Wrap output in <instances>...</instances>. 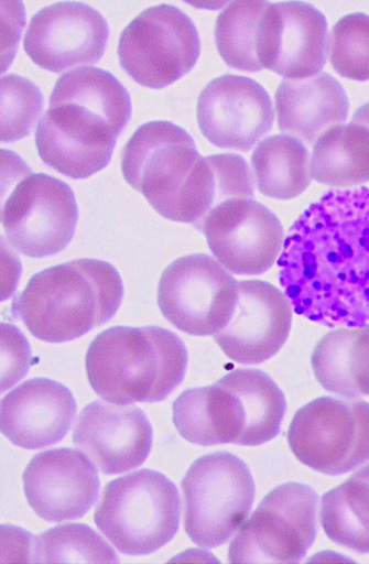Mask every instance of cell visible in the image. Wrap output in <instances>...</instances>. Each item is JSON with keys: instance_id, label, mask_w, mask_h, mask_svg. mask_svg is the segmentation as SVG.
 Wrapping results in <instances>:
<instances>
[{"instance_id": "1", "label": "cell", "mask_w": 369, "mask_h": 564, "mask_svg": "<svg viewBox=\"0 0 369 564\" xmlns=\"http://www.w3.org/2000/svg\"><path fill=\"white\" fill-rule=\"evenodd\" d=\"M280 283L299 315L327 327L369 324V189H334L286 234Z\"/></svg>"}, {"instance_id": "2", "label": "cell", "mask_w": 369, "mask_h": 564, "mask_svg": "<svg viewBox=\"0 0 369 564\" xmlns=\"http://www.w3.org/2000/svg\"><path fill=\"white\" fill-rule=\"evenodd\" d=\"M124 297L118 270L98 259H75L37 272L13 305L40 340H75L111 322Z\"/></svg>"}, {"instance_id": "3", "label": "cell", "mask_w": 369, "mask_h": 564, "mask_svg": "<svg viewBox=\"0 0 369 564\" xmlns=\"http://www.w3.org/2000/svg\"><path fill=\"white\" fill-rule=\"evenodd\" d=\"M187 362L181 337L160 326L108 328L86 356L91 389L119 405L165 401L184 381Z\"/></svg>"}, {"instance_id": "4", "label": "cell", "mask_w": 369, "mask_h": 564, "mask_svg": "<svg viewBox=\"0 0 369 564\" xmlns=\"http://www.w3.org/2000/svg\"><path fill=\"white\" fill-rule=\"evenodd\" d=\"M95 524L120 553L139 556L158 552L181 524L180 491L169 477L140 470L105 487Z\"/></svg>"}, {"instance_id": "5", "label": "cell", "mask_w": 369, "mask_h": 564, "mask_svg": "<svg viewBox=\"0 0 369 564\" xmlns=\"http://www.w3.org/2000/svg\"><path fill=\"white\" fill-rule=\"evenodd\" d=\"M2 225L13 249L31 258L58 254L74 239L78 206L66 183L45 173H32L22 161L10 169L2 154Z\"/></svg>"}, {"instance_id": "6", "label": "cell", "mask_w": 369, "mask_h": 564, "mask_svg": "<svg viewBox=\"0 0 369 564\" xmlns=\"http://www.w3.org/2000/svg\"><path fill=\"white\" fill-rule=\"evenodd\" d=\"M184 525L202 547L226 544L248 520L254 480L248 465L229 452H215L189 466L182 481Z\"/></svg>"}, {"instance_id": "7", "label": "cell", "mask_w": 369, "mask_h": 564, "mask_svg": "<svg viewBox=\"0 0 369 564\" xmlns=\"http://www.w3.org/2000/svg\"><path fill=\"white\" fill-rule=\"evenodd\" d=\"M318 508V494L306 485L273 489L231 541L229 562L299 563L316 541Z\"/></svg>"}, {"instance_id": "8", "label": "cell", "mask_w": 369, "mask_h": 564, "mask_svg": "<svg viewBox=\"0 0 369 564\" xmlns=\"http://www.w3.org/2000/svg\"><path fill=\"white\" fill-rule=\"evenodd\" d=\"M200 40L194 21L180 8H149L121 33L118 57L137 84L163 89L186 76L199 59Z\"/></svg>"}, {"instance_id": "9", "label": "cell", "mask_w": 369, "mask_h": 564, "mask_svg": "<svg viewBox=\"0 0 369 564\" xmlns=\"http://www.w3.org/2000/svg\"><path fill=\"white\" fill-rule=\"evenodd\" d=\"M297 460L324 475L339 476L369 460V403L321 397L297 410L289 431Z\"/></svg>"}, {"instance_id": "10", "label": "cell", "mask_w": 369, "mask_h": 564, "mask_svg": "<svg viewBox=\"0 0 369 564\" xmlns=\"http://www.w3.org/2000/svg\"><path fill=\"white\" fill-rule=\"evenodd\" d=\"M238 282L216 258L199 253L176 259L163 271L158 304L165 318L191 336H215L229 323Z\"/></svg>"}, {"instance_id": "11", "label": "cell", "mask_w": 369, "mask_h": 564, "mask_svg": "<svg viewBox=\"0 0 369 564\" xmlns=\"http://www.w3.org/2000/svg\"><path fill=\"white\" fill-rule=\"evenodd\" d=\"M202 156L193 137L171 121H150L137 129L122 150L127 183L150 205L176 221L183 192Z\"/></svg>"}, {"instance_id": "12", "label": "cell", "mask_w": 369, "mask_h": 564, "mask_svg": "<svg viewBox=\"0 0 369 564\" xmlns=\"http://www.w3.org/2000/svg\"><path fill=\"white\" fill-rule=\"evenodd\" d=\"M200 232L228 271L248 276L271 269L285 239L279 217L254 198L230 199L218 206Z\"/></svg>"}, {"instance_id": "13", "label": "cell", "mask_w": 369, "mask_h": 564, "mask_svg": "<svg viewBox=\"0 0 369 564\" xmlns=\"http://www.w3.org/2000/svg\"><path fill=\"white\" fill-rule=\"evenodd\" d=\"M108 37L100 11L63 2L35 13L24 36V51L44 70L62 74L101 61Z\"/></svg>"}, {"instance_id": "14", "label": "cell", "mask_w": 369, "mask_h": 564, "mask_svg": "<svg viewBox=\"0 0 369 564\" xmlns=\"http://www.w3.org/2000/svg\"><path fill=\"white\" fill-rule=\"evenodd\" d=\"M197 120L203 135L215 147L249 151L272 129L275 109L258 82L224 75L200 93Z\"/></svg>"}, {"instance_id": "15", "label": "cell", "mask_w": 369, "mask_h": 564, "mask_svg": "<svg viewBox=\"0 0 369 564\" xmlns=\"http://www.w3.org/2000/svg\"><path fill=\"white\" fill-rule=\"evenodd\" d=\"M327 22L304 2L270 4L259 25L257 52L263 68L285 79L322 73L327 57Z\"/></svg>"}, {"instance_id": "16", "label": "cell", "mask_w": 369, "mask_h": 564, "mask_svg": "<svg viewBox=\"0 0 369 564\" xmlns=\"http://www.w3.org/2000/svg\"><path fill=\"white\" fill-rule=\"evenodd\" d=\"M293 307L275 285L262 281L238 282V300L231 318L215 335L218 347L237 364H263L289 339Z\"/></svg>"}, {"instance_id": "17", "label": "cell", "mask_w": 369, "mask_h": 564, "mask_svg": "<svg viewBox=\"0 0 369 564\" xmlns=\"http://www.w3.org/2000/svg\"><path fill=\"white\" fill-rule=\"evenodd\" d=\"M23 489L41 519L63 522L89 512L98 500L100 479L84 453L56 448L36 454L25 467Z\"/></svg>"}, {"instance_id": "18", "label": "cell", "mask_w": 369, "mask_h": 564, "mask_svg": "<svg viewBox=\"0 0 369 564\" xmlns=\"http://www.w3.org/2000/svg\"><path fill=\"white\" fill-rule=\"evenodd\" d=\"M118 135L102 121L72 105H50L40 120L35 143L41 160L79 181L108 166Z\"/></svg>"}, {"instance_id": "19", "label": "cell", "mask_w": 369, "mask_h": 564, "mask_svg": "<svg viewBox=\"0 0 369 564\" xmlns=\"http://www.w3.org/2000/svg\"><path fill=\"white\" fill-rule=\"evenodd\" d=\"M74 444L102 474L120 475L146 460L153 429L140 408L97 401L82 410Z\"/></svg>"}, {"instance_id": "20", "label": "cell", "mask_w": 369, "mask_h": 564, "mask_svg": "<svg viewBox=\"0 0 369 564\" xmlns=\"http://www.w3.org/2000/svg\"><path fill=\"white\" fill-rule=\"evenodd\" d=\"M77 404L63 383L45 378L24 381L2 399L0 430L24 449L58 444L70 432Z\"/></svg>"}, {"instance_id": "21", "label": "cell", "mask_w": 369, "mask_h": 564, "mask_svg": "<svg viewBox=\"0 0 369 564\" xmlns=\"http://www.w3.org/2000/svg\"><path fill=\"white\" fill-rule=\"evenodd\" d=\"M279 128L311 147L327 130L348 118L345 88L329 74L304 79H283L275 96Z\"/></svg>"}, {"instance_id": "22", "label": "cell", "mask_w": 369, "mask_h": 564, "mask_svg": "<svg viewBox=\"0 0 369 564\" xmlns=\"http://www.w3.org/2000/svg\"><path fill=\"white\" fill-rule=\"evenodd\" d=\"M254 183L248 162L237 154L200 158L177 206L176 221L202 231L218 206L230 199L253 198Z\"/></svg>"}, {"instance_id": "23", "label": "cell", "mask_w": 369, "mask_h": 564, "mask_svg": "<svg viewBox=\"0 0 369 564\" xmlns=\"http://www.w3.org/2000/svg\"><path fill=\"white\" fill-rule=\"evenodd\" d=\"M173 423L191 444L239 445L241 420L236 397L221 380L177 397L173 403Z\"/></svg>"}, {"instance_id": "24", "label": "cell", "mask_w": 369, "mask_h": 564, "mask_svg": "<svg viewBox=\"0 0 369 564\" xmlns=\"http://www.w3.org/2000/svg\"><path fill=\"white\" fill-rule=\"evenodd\" d=\"M72 105L101 120L118 137L132 116L131 96L119 79L102 68L86 66L62 75L50 105Z\"/></svg>"}, {"instance_id": "25", "label": "cell", "mask_w": 369, "mask_h": 564, "mask_svg": "<svg viewBox=\"0 0 369 564\" xmlns=\"http://www.w3.org/2000/svg\"><path fill=\"white\" fill-rule=\"evenodd\" d=\"M220 380L237 399L242 423L240 446H261L280 434L286 403L275 381L252 368L236 369Z\"/></svg>"}, {"instance_id": "26", "label": "cell", "mask_w": 369, "mask_h": 564, "mask_svg": "<svg viewBox=\"0 0 369 564\" xmlns=\"http://www.w3.org/2000/svg\"><path fill=\"white\" fill-rule=\"evenodd\" d=\"M251 173L256 187L265 197L296 198L313 178L307 145L289 134L270 135L254 149Z\"/></svg>"}, {"instance_id": "27", "label": "cell", "mask_w": 369, "mask_h": 564, "mask_svg": "<svg viewBox=\"0 0 369 564\" xmlns=\"http://www.w3.org/2000/svg\"><path fill=\"white\" fill-rule=\"evenodd\" d=\"M314 181L332 187H355L369 182V129L341 123L324 132L313 145Z\"/></svg>"}, {"instance_id": "28", "label": "cell", "mask_w": 369, "mask_h": 564, "mask_svg": "<svg viewBox=\"0 0 369 564\" xmlns=\"http://www.w3.org/2000/svg\"><path fill=\"white\" fill-rule=\"evenodd\" d=\"M321 522L332 542L369 554V464L324 495Z\"/></svg>"}, {"instance_id": "29", "label": "cell", "mask_w": 369, "mask_h": 564, "mask_svg": "<svg viewBox=\"0 0 369 564\" xmlns=\"http://www.w3.org/2000/svg\"><path fill=\"white\" fill-rule=\"evenodd\" d=\"M270 3L234 2L218 15L215 40L225 63L236 70L259 73L263 66L258 58L259 25Z\"/></svg>"}, {"instance_id": "30", "label": "cell", "mask_w": 369, "mask_h": 564, "mask_svg": "<svg viewBox=\"0 0 369 564\" xmlns=\"http://www.w3.org/2000/svg\"><path fill=\"white\" fill-rule=\"evenodd\" d=\"M34 563H118V556L91 528L66 524L35 536Z\"/></svg>"}, {"instance_id": "31", "label": "cell", "mask_w": 369, "mask_h": 564, "mask_svg": "<svg viewBox=\"0 0 369 564\" xmlns=\"http://www.w3.org/2000/svg\"><path fill=\"white\" fill-rule=\"evenodd\" d=\"M0 140L11 143L30 135L43 119V94L29 78L6 75L0 80Z\"/></svg>"}, {"instance_id": "32", "label": "cell", "mask_w": 369, "mask_h": 564, "mask_svg": "<svg viewBox=\"0 0 369 564\" xmlns=\"http://www.w3.org/2000/svg\"><path fill=\"white\" fill-rule=\"evenodd\" d=\"M327 56L341 77L369 80V17L362 12L341 18L327 39Z\"/></svg>"}, {"instance_id": "33", "label": "cell", "mask_w": 369, "mask_h": 564, "mask_svg": "<svg viewBox=\"0 0 369 564\" xmlns=\"http://www.w3.org/2000/svg\"><path fill=\"white\" fill-rule=\"evenodd\" d=\"M351 327H340L326 334L314 348L311 364L322 387L345 398L361 397L350 377L348 348Z\"/></svg>"}, {"instance_id": "34", "label": "cell", "mask_w": 369, "mask_h": 564, "mask_svg": "<svg viewBox=\"0 0 369 564\" xmlns=\"http://www.w3.org/2000/svg\"><path fill=\"white\" fill-rule=\"evenodd\" d=\"M31 366V348L20 329L2 324V392L19 382Z\"/></svg>"}, {"instance_id": "35", "label": "cell", "mask_w": 369, "mask_h": 564, "mask_svg": "<svg viewBox=\"0 0 369 564\" xmlns=\"http://www.w3.org/2000/svg\"><path fill=\"white\" fill-rule=\"evenodd\" d=\"M348 364L355 388L360 395H369V324L351 327Z\"/></svg>"}, {"instance_id": "36", "label": "cell", "mask_w": 369, "mask_h": 564, "mask_svg": "<svg viewBox=\"0 0 369 564\" xmlns=\"http://www.w3.org/2000/svg\"><path fill=\"white\" fill-rule=\"evenodd\" d=\"M352 122L361 123L369 129V102L361 106L352 117Z\"/></svg>"}]
</instances>
